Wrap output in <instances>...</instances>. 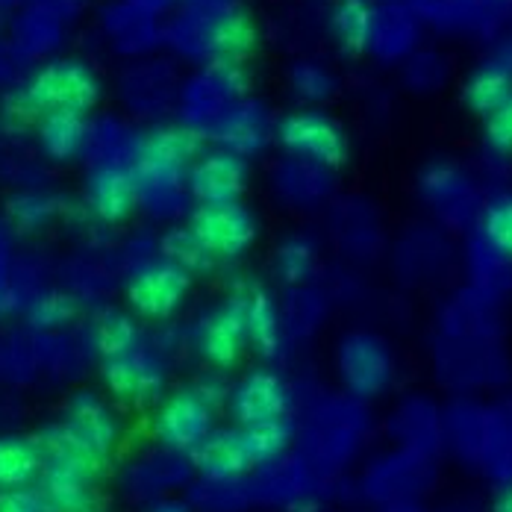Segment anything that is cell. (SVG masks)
<instances>
[{
	"label": "cell",
	"instance_id": "1",
	"mask_svg": "<svg viewBox=\"0 0 512 512\" xmlns=\"http://www.w3.org/2000/svg\"><path fill=\"white\" fill-rule=\"evenodd\" d=\"M101 98V80L77 59H53L42 65L24 89L12 92L3 103V115L27 124L48 112H89Z\"/></svg>",
	"mask_w": 512,
	"mask_h": 512
},
{
	"label": "cell",
	"instance_id": "2",
	"mask_svg": "<svg viewBox=\"0 0 512 512\" xmlns=\"http://www.w3.org/2000/svg\"><path fill=\"white\" fill-rule=\"evenodd\" d=\"M118 439V421L98 395L77 392L62 412V421L51 427L39 445L45 457L51 454H77L86 460L103 462Z\"/></svg>",
	"mask_w": 512,
	"mask_h": 512
},
{
	"label": "cell",
	"instance_id": "3",
	"mask_svg": "<svg viewBox=\"0 0 512 512\" xmlns=\"http://www.w3.org/2000/svg\"><path fill=\"white\" fill-rule=\"evenodd\" d=\"M277 142L289 154L309 159L324 168H342L351 156V145H348L342 124L315 109L289 112L277 124Z\"/></svg>",
	"mask_w": 512,
	"mask_h": 512
},
{
	"label": "cell",
	"instance_id": "4",
	"mask_svg": "<svg viewBox=\"0 0 512 512\" xmlns=\"http://www.w3.org/2000/svg\"><path fill=\"white\" fill-rule=\"evenodd\" d=\"M189 233L206 254L218 259H236L256 242L259 224L245 204H201L189 221Z\"/></svg>",
	"mask_w": 512,
	"mask_h": 512
},
{
	"label": "cell",
	"instance_id": "5",
	"mask_svg": "<svg viewBox=\"0 0 512 512\" xmlns=\"http://www.w3.org/2000/svg\"><path fill=\"white\" fill-rule=\"evenodd\" d=\"M192 292V274L168 259H156L133 271L127 280V304L139 318L162 321L186 304Z\"/></svg>",
	"mask_w": 512,
	"mask_h": 512
},
{
	"label": "cell",
	"instance_id": "6",
	"mask_svg": "<svg viewBox=\"0 0 512 512\" xmlns=\"http://www.w3.org/2000/svg\"><path fill=\"white\" fill-rule=\"evenodd\" d=\"M212 404L198 389L171 392L154 415L156 439L171 451H195L212 433Z\"/></svg>",
	"mask_w": 512,
	"mask_h": 512
},
{
	"label": "cell",
	"instance_id": "7",
	"mask_svg": "<svg viewBox=\"0 0 512 512\" xmlns=\"http://www.w3.org/2000/svg\"><path fill=\"white\" fill-rule=\"evenodd\" d=\"M206 136L195 127L171 124L154 130L139 151V174L148 180H177L186 168H192L206 154Z\"/></svg>",
	"mask_w": 512,
	"mask_h": 512
},
{
	"label": "cell",
	"instance_id": "8",
	"mask_svg": "<svg viewBox=\"0 0 512 512\" xmlns=\"http://www.w3.org/2000/svg\"><path fill=\"white\" fill-rule=\"evenodd\" d=\"M103 462L77 454H51L42 471V501L53 512H92V483Z\"/></svg>",
	"mask_w": 512,
	"mask_h": 512
},
{
	"label": "cell",
	"instance_id": "9",
	"mask_svg": "<svg viewBox=\"0 0 512 512\" xmlns=\"http://www.w3.org/2000/svg\"><path fill=\"white\" fill-rule=\"evenodd\" d=\"M189 189L201 204H233L248 189V162L233 151H209L189 168Z\"/></svg>",
	"mask_w": 512,
	"mask_h": 512
},
{
	"label": "cell",
	"instance_id": "10",
	"mask_svg": "<svg viewBox=\"0 0 512 512\" xmlns=\"http://www.w3.org/2000/svg\"><path fill=\"white\" fill-rule=\"evenodd\" d=\"M289 410V392L280 374L268 368L248 371L236 389L230 392V412L242 427H254L265 421H280Z\"/></svg>",
	"mask_w": 512,
	"mask_h": 512
},
{
	"label": "cell",
	"instance_id": "11",
	"mask_svg": "<svg viewBox=\"0 0 512 512\" xmlns=\"http://www.w3.org/2000/svg\"><path fill=\"white\" fill-rule=\"evenodd\" d=\"M101 374L109 395L118 398L121 404H130V407L154 404L162 398V389H165V377H162L159 365L142 351H136L130 357L103 362Z\"/></svg>",
	"mask_w": 512,
	"mask_h": 512
},
{
	"label": "cell",
	"instance_id": "12",
	"mask_svg": "<svg viewBox=\"0 0 512 512\" xmlns=\"http://www.w3.org/2000/svg\"><path fill=\"white\" fill-rule=\"evenodd\" d=\"M86 204L106 224L124 221L139 206V180H136V174L121 168V165H103L89 177Z\"/></svg>",
	"mask_w": 512,
	"mask_h": 512
},
{
	"label": "cell",
	"instance_id": "13",
	"mask_svg": "<svg viewBox=\"0 0 512 512\" xmlns=\"http://www.w3.org/2000/svg\"><path fill=\"white\" fill-rule=\"evenodd\" d=\"M230 298L236 301V307L242 312L248 342L262 357H274L280 348V315H277L271 295L254 280H242Z\"/></svg>",
	"mask_w": 512,
	"mask_h": 512
},
{
	"label": "cell",
	"instance_id": "14",
	"mask_svg": "<svg viewBox=\"0 0 512 512\" xmlns=\"http://www.w3.org/2000/svg\"><path fill=\"white\" fill-rule=\"evenodd\" d=\"M245 348H248L245 321L236 301L230 298L224 307H218L206 318L204 330H201V354L215 368H230L242 359Z\"/></svg>",
	"mask_w": 512,
	"mask_h": 512
},
{
	"label": "cell",
	"instance_id": "15",
	"mask_svg": "<svg viewBox=\"0 0 512 512\" xmlns=\"http://www.w3.org/2000/svg\"><path fill=\"white\" fill-rule=\"evenodd\" d=\"M342 377L357 395H377L389 380V354L374 336H351L339 354Z\"/></svg>",
	"mask_w": 512,
	"mask_h": 512
},
{
	"label": "cell",
	"instance_id": "16",
	"mask_svg": "<svg viewBox=\"0 0 512 512\" xmlns=\"http://www.w3.org/2000/svg\"><path fill=\"white\" fill-rule=\"evenodd\" d=\"M192 460L198 471L209 480H233L242 477L248 468H254V460L245 448L242 430H218L209 433L204 442L192 451Z\"/></svg>",
	"mask_w": 512,
	"mask_h": 512
},
{
	"label": "cell",
	"instance_id": "17",
	"mask_svg": "<svg viewBox=\"0 0 512 512\" xmlns=\"http://www.w3.org/2000/svg\"><path fill=\"white\" fill-rule=\"evenodd\" d=\"M206 48L215 62H233L245 65L259 48V27L248 12H227L209 27Z\"/></svg>",
	"mask_w": 512,
	"mask_h": 512
},
{
	"label": "cell",
	"instance_id": "18",
	"mask_svg": "<svg viewBox=\"0 0 512 512\" xmlns=\"http://www.w3.org/2000/svg\"><path fill=\"white\" fill-rule=\"evenodd\" d=\"M45 448L39 439L0 436V492L27 489L45 471Z\"/></svg>",
	"mask_w": 512,
	"mask_h": 512
},
{
	"label": "cell",
	"instance_id": "19",
	"mask_svg": "<svg viewBox=\"0 0 512 512\" xmlns=\"http://www.w3.org/2000/svg\"><path fill=\"white\" fill-rule=\"evenodd\" d=\"M89 139V121L83 112H48L39 118V145L56 159H74Z\"/></svg>",
	"mask_w": 512,
	"mask_h": 512
},
{
	"label": "cell",
	"instance_id": "20",
	"mask_svg": "<svg viewBox=\"0 0 512 512\" xmlns=\"http://www.w3.org/2000/svg\"><path fill=\"white\" fill-rule=\"evenodd\" d=\"M512 98V77L501 65H480L462 86V101L474 115H492Z\"/></svg>",
	"mask_w": 512,
	"mask_h": 512
},
{
	"label": "cell",
	"instance_id": "21",
	"mask_svg": "<svg viewBox=\"0 0 512 512\" xmlns=\"http://www.w3.org/2000/svg\"><path fill=\"white\" fill-rule=\"evenodd\" d=\"M92 342H95V351L101 354L103 362L130 357L139 351V324L133 315L109 309L95 321Z\"/></svg>",
	"mask_w": 512,
	"mask_h": 512
},
{
	"label": "cell",
	"instance_id": "22",
	"mask_svg": "<svg viewBox=\"0 0 512 512\" xmlns=\"http://www.w3.org/2000/svg\"><path fill=\"white\" fill-rule=\"evenodd\" d=\"M333 36L345 53H362L374 36V9L368 0H339L333 9Z\"/></svg>",
	"mask_w": 512,
	"mask_h": 512
},
{
	"label": "cell",
	"instance_id": "23",
	"mask_svg": "<svg viewBox=\"0 0 512 512\" xmlns=\"http://www.w3.org/2000/svg\"><path fill=\"white\" fill-rule=\"evenodd\" d=\"M242 439H245V448H248L254 465H259V462L277 460L289 448L292 430L280 418V421H265V424H254V427H242Z\"/></svg>",
	"mask_w": 512,
	"mask_h": 512
},
{
	"label": "cell",
	"instance_id": "24",
	"mask_svg": "<svg viewBox=\"0 0 512 512\" xmlns=\"http://www.w3.org/2000/svg\"><path fill=\"white\" fill-rule=\"evenodd\" d=\"M162 254H165L162 259H168V262H174V265L186 268L189 274L201 271L204 265L212 262V256L206 254L204 248L198 245V239L189 233V227L171 230V233L162 239Z\"/></svg>",
	"mask_w": 512,
	"mask_h": 512
},
{
	"label": "cell",
	"instance_id": "25",
	"mask_svg": "<svg viewBox=\"0 0 512 512\" xmlns=\"http://www.w3.org/2000/svg\"><path fill=\"white\" fill-rule=\"evenodd\" d=\"M77 315V301L65 292H51L45 298H39L33 309H30V321L33 327L39 330H56V327H65L71 324Z\"/></svg>",
	"mask_w": 512,
	"mask_h": 512
},
{
	"label": "cell",
	"instance_id": "26",
	"mask_svg": "<svg viewBox=\"0 0 512 512\" xmlns=\"http://www.w3.org/2000/svg\"><path fill=\"white\" fill-rule=\"evenodd\" d=\"M483 236L498 254L512 256V198H504L486 209Z\"/></svg>",
	"mask_w": 512,
	"mask_h": 512
},
{
	"label": "cell",
	"instance_id": "27",
	"mask_svg": "<svg viewBox=\"0 0 512 512\" xmlns=\"http://www.w3.org/2000/svg\"><path fill=\"white\" fill-rule=\"evenodd\" d=\"M53 204L48 198H36V195H24V198H12L6 212L15 221L18 230H36L48 215H51Z\"/></svg>",
	"mask_w": 512,
	"mask_h": 512
},
{
	"label": "cell",
	"instance_id": "28",
	"mask_svg": "<svg viewBox=\"0 0 512 512\" xmlns=\"http://www.w3.org/2000/svg\"><path fill=\"white\" fill-rule=\"evenodd\" d=\"M486 142L498 154L512 156V98L498 106L492 115H486Z\"/></svg>",
	"mask_w": 512,
	"mask_h": 512
},
{
	"label": "cell",
	"instance_id": "29",
	"mask_svg": "<svg viewBox=\"0 0 512 512\" xmlns=\"http://www.w3.org/2000/svg\"><path fill=\"white\" fill-rule=\"evenodd\" d=\"M224 142H227V151L245 156L248 151H254L262 145V127L256 121H242V118H233L224 130Z\"/></svg>",
	"mask_w": 512,
	"mask_h": 512
},
{
	"label": "cell",
	"instance_id": "30",
	"mask_svg": "<svg viewBox=\"0 0 512 512\" xmlns=\"http://www.w3.org/2000/svg\"><path fill=\"white\" fill-rule=\"evenodd\" d=\"M309 262H312V248H309L307 242H301V239L289 242V245L277 254V265H280V271H283L289 280H304L309 271Z\"/></svg>",
	"mask_w": 512,
	"mask_h": 512
},
{
	"label": "cell",
	"instance_id": "31",
	"mask_svg": "<svg viewBox=\"0 0 512 512\" xmlns=\"http://www.w3.org/2000/svg\"><path fill=\"white\" fill-rule=\"evenodd\" d=\"M0 512H48V507L33 489H9L0 492Z\"/></svg>",
	"mask_w": 512,
	"mask_h": 512
},
{
	"label": "cell",
	"instance_id": "32",
	"mask_svg": "<svg viewBox=\"0 0 512 512\" xmlns=\"http://www.w3.org/2000/svg\"><path fill=\"white\" fill-rule=\"evenodd\" d=\"M215 71H221V83L230 92H245L248 89V74L242 71V65L233 62H215Z\"/></svg>",
	"mask_w": 512,
	"mask_h": 512
},
{
	"label": "cell",
	"instance_id": "33",
	"mask_svg": "<svg viewBox=\"0 0 512 512\" xmlns=\"http://www.w3.org/2000/svg\"><path fill=\"white\" fill-rule=\"evenodd\" d=\"M495 512H512V486L498 498V504H495Z\"/></svg>",
	"mask_w": 512,
	"mask_h": 512
},
{
	"label": "cell",
	"instance_id": "34",
	"mask_svg": "<svg viewBox=\"0 0 512 512\" xmlns=\"http://www.w3.org/2000/svg\"><path fill=\"white\" fill-rule=\"evenodd\" d=\"M151 512H192L189 507H183V504H156Z\"/></svg>",
	"mask_w": 512,
	"mask_h": 512
}]
</instances>
